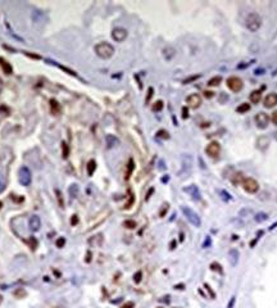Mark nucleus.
<instances>
[{"label": "nucleus", "instance_id": "f257e3e1", "mask_svg": "<svg viewBox=\"0 0 277 308\" xmlns=\"http://www.w3.org/2000/svg\"><path fill=\"white\" fill-rule=\"evenodd\" d=\"M95 53L101 59H109L114 54V48L108 42H100V44L95 45Z\"/></svg>", "mask_w": 277, "mask_h": 308}, {"label": "nucleus", "instance_id": "b1692460", "mask_svg": "<svg viewBox=\"0 0 277 308\" xmlns=\"http://www.w3.org/2000/svg\"><path fill=\"white\" fill-rule=\"evenodd\" d=\"M221 81H222V77L221 76H214V77H212L208 81V85H209V86H218V85L221 83Z\"/></svg>", "mask_w": 277, "mask_h": 308}, {"label": "nucleus", "instance_id": "6ab92c4d", "mask_svg": "<svg viewBox=\"0 0 277 308\" xmlns=\"http://www.w3.org/2000/svg\"><path fill=\"white\" fill-rule=\"evenodd\" d=\"M50 111H51V113L54 114V116H57V114L60 113V107H59V104H58V102L55 99H51L50 100Z\"/></svg>", "mask_w": 277, "mask_h": 308}, {"label": "nucleus", "instance_id": "20e7f679", "mask_svg": "<svg viewBox=\"0 0 277 308\" xmlns=\"http://www.w3.org/2000/svg\"><path fill=\"white\" fill-rule=\"evenodd\" d=\"M242 187L246 193H250V194H254L257 193L259 190V184L257 180H254L251 177H245L242 180Z\"/></svg>", "mask_w": 277, "mask_h": 308}, {"label": "nucleus", "instance_id": "f8f14e48", "mask_svg": "<svg viewBox=\"0 0 277 308\" xmlns=\"http://www.w3.org/2000/svg\"><path fill=\"white\" fill-rule=\"evenodd\" d=\"M184 192H185V193H187V194H190V197L193 198L194 200H200V199H201L200 192H199V189H198V186H196V185H190V186L185 187V189H184Z\"/></svg>", "mask_w": 277, "mask_h": 308}, {"label": "nucleus", "instance_id": "de8ad7c7", "mask_svg": "<svg viewBox=\"0 0 277 308\" xmlns=\"http://www.w3.org/2000/svg\"><path fill=\"white\" fill-rule=\"evenodd\" d=\"M235 296H232V298L230 299V303H228V306H227V308H232L233 307V304H235Z\"/></svg>", "mask_w": 277, "mask_h": 308}, {"label": "nucleus", "instance_id": "c03bdc74", "mask_svg": "<svg viewBox=\"0 0 277 308\" xmlns=\"http://www.w3.org/2000/svg\"><path fill=\"white\" fill-rule=\"evenodd\" d=\"M210 244H212V240H210V238H209V236H207V239H205V241H204V244H203V248H208V247H210Z\"/></svg>", "mask_w": 277, "mask_h": 308}, {"label": "nucleus", "instance_id": "aec40b11", "mask_svg": "<svg viewBox=\"0 0 277 308\" xmlns=\"http://www.w3.org/2000/svg\"><path fill=\"white\" fill-rule=\"evenodd\" d=\"M95 169H96V162H95L94 159H91V161H89V163H87V175L92 176Z\"/></svg>", "mask_w": 277, "mask_h": 308}, {"label": "nucleus", "instance_id": "6e6552de", "mask_svg": "<svg viewBox=\"0 0 277 308\" xmlns=\"http://www.w3.org/2000/svg\"><path fill=\"white\" fill-rule=\"evenodd\" d=\"M205 153L210 157V158H217L221 153V145L217 141H212L207 148H205Z\"/></svg>", "mask_w": 277, "mask_h": 308}, {"label": "nucleus", "instance_id": "9d476101", "mask_svg": "<svg viewBox=\"0 0 277 308\" xmlns=\"http://www.w3.org/2000/svg\"><path fill=\"white\" fill-rule=\"evenodd\" d=\"M186 103L191 108H199L200 104H201V98H200V95H198V94H191V95L187 97Z\"/></svg>", "mask_w": 277, "mask_h": 308}, {"label": "nucleus", "instance_id": "5701e85b", "mask_svg": "<svg viewBox=\"0 0 277 308\" xmlns=\"http://www.w3.org/2000/svg\"><path fill=\"white\" fill-rule=\"evenodd\" d=\"M249 111H250V104H248V103H242L236 108V112H239V113H245V112H249Z\"/></svg>", "mask_w": 277, "mask_h": 308}, {"label": "nucleus", "instance_id": "412c9836", "mask_svg": "<svg viewBox=\"0 0 277 308\" xmlns=\"http://www.w3.org/2000/svg\"><path fill=\"white\" fill-rule=\"evenodd\" d=\"M118 143H120V140L117 139L115 136H113V135H106V144H108L109 146H115V145H118Z\"/></svg>", "mask_w": 277, "mask_h": 308}, {"label": "nucleus", "instance_id": "603ef678", "mask_svg": "<svg viewBox=\"0 0 277 308\" xmlns=\"http://www.w3.org/2000/svg\"><path fill=\"white\" fill-rule=\"evenodd\" d=\"M90 261H91V253H90V252H87V254H86V262L89 263Z\"/></svg>", "mask_w": 277, "mask_h": 308}, {"label": "nucleus", "instance_id": "ea45409f", "mask_svg": "<svg viewBox=\"0 0 277 308\" xmlns=\"http://www.w3.org/2000/svg\"><path fill=\"white\" fill-rule=\"evenodd\" d=\"M153 92H154V90H153V88H149L148 89V97H146V103H149V100H150V98L153 97Z\"/></svg>", "mask_w": 277, "mask_h": 308}, {"label": "nucleus", "instance_id": "393cba45", "mask_svg": "<svg viewBox=\"0 0 277 308\" xmlns=\"http://www.w3.org/2000/svg\"><path fill=\"white\" fill-rule=\"evenodd\" d=\"M48 63H51V64H54V66H57V67H59L60 69H63V71H66L67 73H69V75H72V76H76V72L74 71H72V69H69V68H66L64 66H59V64H57L55 62H53V60H49L48 59Z\"/></svg>", "mask_w": 277, "mask_h": 308}, {"label": "nucleus", "instance_id": "4468645a", "mask_svg": "<svg viewBox=\"0 0 277 308\" xmlns=\"http://www.w3.org/2000/svg\"><path fill=\"white\" fill-rule=\"evenodd\" d=\"M28 224H30V227L32 231H39L41 227V221H40V217H37V216H31Z\"/></svg>", "mask_w": 277, "mask_h": 308}, {"label": "nucleus", "instance_id": "a878e982", "mask_svg": "<svg viewBox=\"0 0 277 308\" xmlns=\"http://www.w3.org/2000/svg\"><path fill=\"white\" fill-rule=\"evenodd\" d=\"M28 245H30V248L32 249V250H35V249L37 248V245H39V241H37V239H36L35 236H31V238H28Z\"/></svg>", "mask_w": 277, "mask_h": 308}, {"label": "nucleus", "instance_id": "e433bc0d", "mask_svg": "<svg viewBox=\"0 0 277 308\" xmlns=\"http://www.w3.org/2000/svg\"><path fill=\"white\" fill-rule=\"evenodd\" d=\"M267 215H265V213H258L257 215V217H255V221H257V222H262V221H265V220H267Z\"/></svg>", "mask_w": 277, "mask_h": 308}, {"label": "nucleus", "instance_id": "864d4df0", "mask_svg": "<svg viewBox=\"0 0 277 308\" xmlns=\"http://www.w3.org/2000/svg\"><path fill=\"white\" fill-rule=\"evenodd\" d=\"M175 245H176V241L173 240V241L171 243V249H175Z\"/></svg>", "mask_w": 277, "mask_h": 308}, {"label": "nucleus", "instance_id": "473e14b6", "mask_svg": "<svg viewBox=\"0 0 277 308\" xmlns=\"http://www.w3.org/2000/svg\"><path fill=\"white\" fill-rule=\"evenodd\" d=\"M218 193L222 195V199L223 200H231L232 199V197H231V194L230 193H227V192H225V190H218Z\"/></svg>", "mask_w": 277, "mask_h": 308}, {"label": "nucleus", "instance_id": "423d86ee", "mask_svg": "<svg viewBox=\"0 0 277 308\" xmlns=\"http://www.w3.org/2000/svg\"><path fill=\"white\" fill-rule=\"evenodd\" d=\"M18 180H19V182L22 184L23 186H28L31 184V180H32V177H31V171H30L27 167L23 166V167L19 168Z\"/></svg>", "mask_w": 277, "mask_h": 308}, {"label": "nucleus", "instance_id": "a18cd8bd", "mask_svg": "<svg viewBox=\"0 0 277 308\" xmlns=\"http://www.w3.org/2000/svg\"><path fill=\"white\" fill-rule=\"evenodd\" d=\"M187 117H189V111H187V108H186V107H184V108H182V118H184V120H186Z\"/></svg>", "mask_w": 277, "mask_h": 308}, {"label": "nucleus", "instance_id": "a211bd4d", "mask_svg": "<svg viewBox=\"0 0 277 308\" xmlns=\"http://www.w3.org/2000/svg\"><path fill=\"white\" fill-rule=\"evenodd\" d=\"M176 54V50L172 46H167L163 49V57L166 58V60H171Z\"/></svg>", "mask_w": 277, "mask_h": 308}, {"label": "nucleus", "instance_id": "f704fd0d", "mask_svg": "<svg viewBox=\"0 0 277 308\" xmlns=\"http://www.w3.org/2000/svg\"><path fill=\"white\" fill-rule=\"evenodd\" d=\"M141 279H143V272H141V271H137V272L134 275V281H135L136 284H138V282H141Z\"/></svg>", "mask_w": 277, "mask_h": 308}, {"label": "nucleus", "instance_id": "0eeeda50", "mask_svg": "<svg viewBox=\"0 0 277 308\" xmlns=\"http://www.w3.org/2000/svg\"><path fill=\"white\" fill-rule=\"evenodd\" d=\"M254 121H255V123H257V127H258V129H261V130L267 129V127H268V123H270L268 116L265 114L264 112H259V113L255 114Z\"/></svg>", "mask_w": 277, "mask_h": 308}, {"label": "nucleus", "instance_id": "2f4dec72", "mask_svg": "<svg viewBox=\"0 0 277 308\" xmlns=\"http://www.w3.org/2000/svg\"><path fill=\"white\" fill-rule=\"evenodd\" d=\"M157 136L161 137V139H164V140H168L169 139V134L166 131V130H159L157 132Z\"/></svg>", "mask_w": 277, "mask_h": 308}, {"label": "nucleus", "instance_id": "bb28decb", "mask_svg": "<svg viewBox=\"0 0 277 308\" xmlns=\"http://www.w3.org/2000/svg\"><path fill=\"white\" fill-rule=\"evenodd\" d=\"M62 155H63V158H67L69 155V148H68L66 141L62 143Z\"/></svg>", "mask_w": 277, "mask_h": 308}, {"label": "nucleus", "instance_id": "8fccbe9b", "mask_svg": "<svg viewBox=\"0 0 277 308\" xmlns=\"http://www.w3.org/2000/svg\"><path fill=\"white\" fill-rule=\"evenodd\" d=\"M213 94H214V92H212V91H205V92H204V95H205L207 98H212Z\"/></svg>", "mask_w": 277, "mask_h": 308}, {"label": "nucleus", "instance_id": "7c9ffc66", "mask_svg": "<svg viewBox=\"0 0 277 308\" xmlns=\"http://www.w3.org/2000/svg\"><path fill=\"white\" fill-rule=\"evenodd\" d=\"M77 192H78L77 185H71L69 189H68V193L72 195V198H76L77 197Z\"/></svg>", "mask_w": 277, "mask_h": 308}, {"label": "nucleus", "instance_id": "c85d7f7f", "mask_svg": "<svg viewBox=\"0 0 277 308\" xmlns=\"http://www.w3.org/2000/svg\"><path fill=\"white\" fill-rule=\"evenodd\" d=\"M55 194H57V199H58V203H59V207L60 208H63L64 207V200H63V195H62V193H60V190H55Z\"/></svg>", "mask_w": 277, "mask_h": 308}, {"label": "nucleus", "instance_id": "4c0bfd02", "mask_svg": "<svg viewBox=\"0 0 277 308\" xmlns=\"http://www.w3.org/2000/svg\"><path fill=\"white\" fill-rule=\"evenodd\" d=\"M57 247L58 248H63V247H64V244H66V239L64 238H59L58 240H57Z\"/></svg>", "mask_w": 277, "mask_h": 308}, {"label": "nucleus", "instance_id": "a19ab883", "mask_svg": "<svg viewBox=\"0 0 277 308\" xmlns=\"http://www.w3.org/2000/svg\"><path fill=\"white\" fill-rule=\"evenodd\" d=\"M167 211H168V203H166V204L163 206V209L159 212V216H161V217H164V215L167 213Z\"/></svg>", "mask_w": 277, "mask_h": 308}, {"label": "nucleus", "instance_id": "dca6fc26", "mask_svg": "<svg viewBox=\"0 0 277 308\" xmlns=\"http://www.w3.org/2000/svg\"><path fill=\"white\" fill-rule=\"evenodd\" d=\"M0 67H2V69L4 71L5 75H12V73H13L12 66H10L9 63H8L4 58H2V57H0Z\"/></svg>", "mask_w": 277, "mask_h": 308}, {"label": "nucleus", "instance_id": "4d7b16f0", "mask_svg": "<svg viewBox=\"0 0 277 308\" xmlns=\"http://www.w3.org/2000/svg\"><path fill=\"white\" fill-rule=\"evenodd\" d=\"M157 308H163V307H157Z\"/></svg>", "mask_w": 277, "mask_h": 308}, {"label": "nucleus", "instance_id": "cd10ccee", "mask_svg": "<svg viewBox=\"0 0 277 308\" xmlns=\"http://www.w3.org/2000/svg\"><path fill=\"white\" fill-rule=\"evenodd\" d=\"M134 168H135L134 159H130V161H129V164H127V173H126V178H129V177H130V175H131V173H132V171H134Z\"/></svg>", "mask_w": 277, "mask_h": 308}, {"label": "nucleus", "instance_id": "7ed1b4c3", "mask_svg": "<svg viewBox=\"0 0 277 308\" xmlns=\"http://www.w3.org/2000/svg\"><path fill=\"white\" fill-rule=\"evenodd\" d=\"M181 211H182L184 216L187 218V221H189L193 226H195V227H200V226H201V220H200L199 215L196 213L195 211H193V209L189 208V207H185V206L181 207Z\"/></svg>", "mask_w": 277, "mask_h": 308}, {"label": "nucleus", "instance_id": "79ce46f5", "mask_svg": "<svg viewBox=\"0 0 277 308\" xmlns=\"http://www.w3.org/2000/svg\"><path fill=\"white\" fill-rule=\"evenodd\" d=\"M200 77V75H196V76H190L189 78H186V80H184V83H189V82H191V81H195L196 78H199Z\"/></svg>", "mask_w": 277, "mask_h": 308}, {"label": "nucleus", "instance_id": "5fc2aeb1", "mask_svg": "<svg viewBox=\"0 0 277 308\" xmlns=\"http://www.w3.org/2000/svg\"><path fill=\"white\" fill-rule=\"evenodd\" d=\"M2 302H3V296H2V295H0V303H2Z\"/></svg>", "mask_w": 277, "mask_h": 308}, {"label": "nucleus", "instance_id": "49530a36", "mask_svg": "<svg viewBox=\"0 0 277 308\" xmlns=\"http://www.w3.org/2000/svg\"><path fill=\"white\" fill-rule=\"evenodd\" d=\"M272 122L277 126V111H275V112L272 113Z\"/></svg>", "mask_w": 277, "mask_h": 308}, {"label": "nucleus", "instance_id": "c9c22d12", "mask_svg": "<svg viewBox=\"0 0 277 308\" xmlns=\"http://www.w3.org/2000/svg\"><path fill=\"white\" fill-rule=\"evenodd\" d=\"M241 176H242V175H241L240 172H239V173H235V177L232 178V182H233V184H239V182H242L241 180H244V178H242Z\"/></svg>", "mask_w": 277, "mask_h": 308}, {"label": "nucleus", "instance_id": "f03ea898", "mask_svg": "<svg viewBox=\"0 0 277 308\" xmlns=\"http://www.w3.org/2000/svg\"><path fill=\"white\" fill-rule=\"evenodd\" d=\"M245 25H246L248 30L251 31V32H255L258 31L262 26V17L258 13H249L246 16V19H245Z\"/></svg>", "mask_w": 277, "mask_h": 308}, {"label": "nucleus", "instance_id": "ddd939ff", "mask_svg": "<svg viewBox=\"0 0 277 308\" xmlns=\"http://www.w3.org/2000/svg\"><path fill=\"white\" fill-rule=\"evenodd\" d=\"M263 104H264L265 108H273L275 105H277V94H276V92L268 94L267 97L264 98Z\"/></svg>", "mask_w": 277, "mask_h": 308}, {"label": "nucleus", "instance_id": "72a5a7b5", "mask_svg": "<svg viewBox=\"0 0 277 308\" xmlns=\"http://www.w3.org/2000/svg\"><path fill=\"white\" fill-rule=\"evenodd\" d=\"M210 268L213 270V271H218L219 273H222L223 272V270H222V266L219 263H217V262H213L212 264H210Z\"/></svg>", "mask_w": 277, "mask_h": 308}, {"label": "nucleus", "instance_id": "09e8293b", "mask_svg": "<svg viewBox=\"0 0 277 308\" xmlns=\"http://www.w3.org/2000/svg\"><path fill=\"white\" fill-rule=\"evenodd\" d=\"M14 295H16V296H21V295H26V293H25L23 290H19V291L17 290V291L14 293Z\"/></svg>", "mask_w": 277, "mask_h": 308}, {"label": "nucleus", "instance_id": "6e6d98bb", "mask_svg": "<svg viewBox=\"0 0 277 308\" xmlns=\"http://www.w3.org/2000/svg\"><path fill=\"white\" fill-rule=\"evenodd\" d=\"M0 208H2V201H0Z\"/></svg>", "mask_w": 277, "mask_h": 308}, {"label": "nucleus", "instance_id": "58836bf2", "mask_svg": "<svg viewBox=\"0 0 277 308\" xmlns=\"http://www.w3.org/2000/svg\"><path fill=\"white\" fill-rule=\"evenodd\" d=\"M78 224V216L77 215H73L72 218H71V225L72 226H76Z\"/></svg>", "mask_w": 277, "mask_h": 308}, {"label": "nucleus", "instance_id": "1a4fd4ad", "mask_svg": "<svg viewBox=\"0 0 277 308\" xmlns=\"http://www.w3.org/2000/svg\"><path fill=\"white\" fill-rule=\"evenodd\" d=\"M112 37H113V40L117 41V42H122V41H124L126 37H127V31H126L124 28H121V27L114 28V30L112 31Z\"/></svg>", "mask_w": 277, "mask_h": 308}, {"label": "nucleus", "instance_id": "9b49d317", "mask_svg": "<svg viewBox=\"0 0 277 308\" xmlns=\"http://www.w3.org/2000/svg\"><path fill=\"white\" fill-rule=\"evenodd\" d=\"M181 161H182V173H189L193 167V158L190 154H184Z\"/></svg>", "mask_w": 277, "mask_h": 308}, {"label": "nucleus", "instance_id": "2eb2a0df", "mask_svg": "<svg viewBox=\"0 0 277 308\" xmlns=\"http://www.w3.org/2000/svg\"><path fill=\"white\" fill-rule=\"evenodd\" d=\"M239 256H240V254H239V250L237 249H230V252H228V261L231 263V266L235 267L236 264H237Z\"/></svg>", "mask_w": 277, "mask_h": 308}, {"label": "nucleus", "instance_id": "c756f323", "mask_svg": "<svg viewBox=\"0 0 277 308\" xmlns=\"http://www.w3.org/2000/svg\"><path fill=\"white\" fill-rule=\"evenodd\" d=\"M152 109H153L154 112H159V111H162V109H163V102H162V100H158V102H155V103H154V105L152 107Z\"/></svg>", "mask_w": 277, "mask_h": 308}, {"label": "nucleus", "instance_id": "4be33fe9", "mask_svg": "<svg viewBox=\"0 0 277 308\" xmlns=\"http://www.w3.org/2000/svg\"><path fill=\"white\" fill-rule=\"evenodd\" d=\"M123 227H126V229H130V230H134L136 226H137V224H136V221H134V220H126V221H123Z\"/></svg>", "mask_w": 277, "mask_h": 308}, {"label": "nucleus", "instance_id": "f3484780", "mask_svg": "<svg viewBox=\"0 0 277 308\" xmlns=\"http://www.w3.org/2000/svg\"><path fill=\"white\" fill-rule=\"evenodd\" d=\"M249 99H250V102H251L253 104H258V103L261 102V99H262V91H261V90H254V91H251Z\"/></svg>", "mask_w": 277, "mask_h": 308}, {"label": "nucleus", "instance_id": "39448f33", "mask_svg": "<svg viewBox=\"0 0 277 308\" xmlns=\"http://www.w3.org/2000/svg\"><path fill=\"white\" fill-rule=\"evenodd\" d=\"M242 86H244V83H242V80H241L240 77H237V76H231V77L227 78V88H228L231 91H233V92H239V91L242 90Z\"/></svg>", "mask_w": 277, "mask_h": 308}, {"label": "nucleus", "instance_id": "3c124183", "mask_svg": "<svg viewBox=\"0 0 277 308\" xmlns=\"http://www.w3.org/2000/svg\"><path fill=\"white\" fill-rule=\"evenodd\" d=\"M153 192H154V189H150V190H149V193H148V195H146V200H149V198H150V195L153 194Z\"/></svg>", "mask_w": 277, "mask_h": 308}, {"label": "nucleus", "instance_id": "37998d69", "mask_svg": "<svg viewBox=\"0 0 277 308\" xmlns=\"http://www.w3.org/2000/svg\"><path fill=\"white\" fill-rule=\"evenodd\" d=\"M135 307V303L134 302H126L121 308H134Z\"/></svg>", "mask_w": 277, "mask_h": 308}]
</instances>
